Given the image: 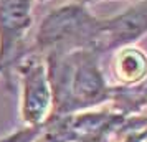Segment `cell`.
<instances>
[{"label":"cell","mask_w":147,"mask_h":142,"mask_svg":"<svg viewBox=\"0 0 147 142\" xmlns=\"http://www.w3.org/2000/svg\"><path fill=\"white\" fill-rule=\"evenodd\" d=\"M114 76L122 86H132L147 76V55L137 46H122L117 50L113 63Z\"/></svg>","instance_id":"8992f818"},{"label":"cell","mask_w":147,"mask_h":142,"mask_svg":"<svg viewBox=\"0 0 147 142\" xmlns=\"http://www.w3.org/2000/svg\"><path fill=\"white\" fill-rule=\"evenodd\" d=\"M101 20L78 2L65 3L45 15L35 35L32 48L40 55L69 53L81 48L98 51ZM99 53V51H98Z\"/></svg>","instance_id":"7a4b0ae2"},{"label":"cell","mask_w":147,"mask_h":142,"mask_svg":"<svg viewBox=\"0 0 147 142\" xmlns=\"http://www.w3.org/2000/svg\"><path fill=\"white\" fill-rule=\"evenodd\" d=\"M147 35V0H134L121 13L101 20L98 51L101 55L129 46Z\"/></svg>","instance_id":"5b68a950"},{"label":"cell","mask_w":147,"mask_h":142,"mask_svg":"<svg viewBox=\"0 0 147 142\" xmlns=\"http://www.w3.org/2000/svg\"><path fill=\"white\" fill-rule=\"evenodd\" d=\"M0 75H5V68H3L2 63H0Z\"/></svg>","instance_id":"9c48e42d"},{"label":"cell","mask_w":147,"mask_h":142,"mask_svg":"<svg viewBox=\"0 0 147 142\" xmlns=\"http://www.w3.org/2000/svg\"><path fill=\"white\" fill-rule=\"evenodd\" d=\"M101 53L81 48L69 53L45 55L53 96L51 116H66L98 108L113 98L101 69Z\"/></svg>","instance_id":"6da1fadb"},{"label":"cell","mask_w":147,"mask_h":142,"mask_svg":"<svg viewBox=\"0 0 147 142\" xmlns=\"http://www.w3.org/2000/svg\"><path fill=\"white\" fill-rule=\"evenodd\" d=\"M74 2H78V3H83V5H93V3H98V2H104V0H74Z\"/></svg>","instance_id":"ba28073f"},{"label":"cell","mask_w":147,"mask_h":142,"mask_svg":"<svg viewBox=\"0 0 147 142\" xmlns=\"http://www.w3.org/2000/svg\"><path fill=\"white\" fill-rule=\"evenodd\" d=\"M36 2H47V0H36Z\"/></svg>","instance_id":"30bf717a"},{"label":"cell","mask_w":147,"mask_h":142,"mask_svg":"<svg viewBox=\"0 0 147 142\" xmlns=\"http://www.w3.org/2000/svg\"><path fill=\"white\" fill-rule=\"evenodd\" d=\"M43 126H25L23 129L2 137L0 142H36Z\"/></svg>","instance_id":"52a82bcc"},{"label":"cell","mask_w":147,"mask_h":142,"mask_svg":"<svg viewBox=\"0 0 147 142\" xmlns=\"http://www.w3.org/2000/svg\"><path fill=\"white\" fill-rule=\"evenodd\" d=\"M33 25V0H0V63L5 76L30 50L27 36Z\"/></svg>","instance_id":"277c9868"},{"label":"cell","mask_w":147,"mask_h":142,"mask_svg":"<svg viewBox=\"0 0 147 142\" xmlns=\"http://www.w3.org/2000/svg\"><path fill=\"white\" fill-rule=\"evenodd\" d=\"M12 69L17 71L22 84L20 114L23 124L43 126L53 109V96L45 56L30 46L27 53L15 61Z\"/></svg>","instance_id":"3957f363"}]
</instances>
